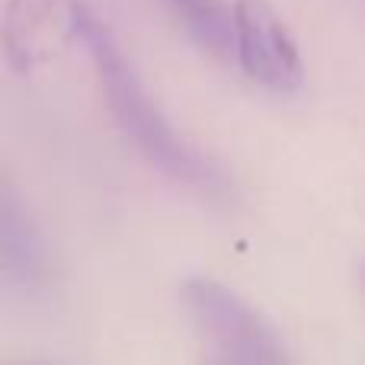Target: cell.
<instances>
[{
    "instance_id": "1",
    "label": "cell",
    "mask_w": 365,
    "mask_h": 365,
    "mask_svg": "<svg viewBox=\"0 0 365 365\" xmlns=\"http://www.w3.org/2000/svg\"><path fill=\"white\" fill-rule=\"evenodd\" d=\"M71 29L83 42L90 61H93L115 125L138 148L141 158L158 167L160 173H167L173 182L205 195V199H227L231 182H227L225 170L173 132L170 122L164 119V113L154 106L148 90L141 87L132 64L125 61L109 26L81 0L71 4Z\"/></svg>"
},
{
    "instance_id": "2",
    "label": "cell",
    "mask_w": 365,
    "mask_h": 365,
    "mask_svg": "<svg viewBox=\"0 0 365 365\" xmlns=\"http://www.w3.org/2000/svg\"><path fill=\"white\" fill-rule=\"evenodd\" d=\"M189 321L202 349V365H282L272 327L218 279L195 276L182 285Z\"/></svg>"
},
{
    "instance_id": "3",
    "label": "cell",
    "mask_w": 365,
    "mask_h": 365,
    "mask_svg": "<svg viewBox=\"0 0 365 365\" xmlns=\"http://www.w3.org/2000/svg\"><path fill=\"white\" fill-rule=\"evenodd\" d=\"M234 58L269 93L289 96L304 83L298 42L269 0H234Z\"/></svg>"
},
{
    "instance_id": "4",
    "label": "cell",
    "mask_w": 365,
    "mask_h": 365,
    "mask_svg": "<svg viewBox=\"0 0 365 365\" xmlns=\"http://www.w3.org/2000/svg\"><path fill=\"white\" fill-rule=\"evenodd\" d=\"M0 250H4V269L16 282H36L45 269V250L36 225L19 208L10 189L0 195Z\"/></svg>"
},
{
    "instance_id": "5",
    "label": "cell",
    "mask_w": 365,
    "mask_h": 365,
    "mask_svg": "<svg viewBox=\"0 0 365 365\" xmlns=\"http://www.w3.org/2000/svg\"><path fill=\"white\" fill-rule=\"evenodd\" d=\"M186 36L212 58L234 55V6L225 0H160Z\"/></svg>"
},
{
    "instance_id": "6",
    "label": "cell",
    "mask_w": 365,
    "mask_h": 365,
    "mask_svg": "<svg viewBox=\"0 0 365 365\" xmlns=\"http://www.w3.org/2000/svg\"><path fill=\"white\" fill-rule=\"evenodd\" d=\"M55 0H10L4 16V51L10 68L29 71L51 19Z\"/></svg>"
}]
</instances>
